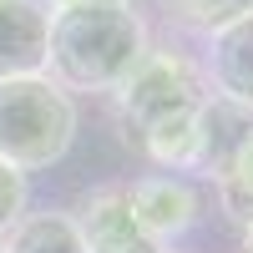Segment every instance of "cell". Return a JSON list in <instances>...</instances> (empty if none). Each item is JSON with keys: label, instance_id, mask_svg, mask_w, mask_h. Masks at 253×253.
Returning a JSON list of instances; mask_svg holds the SVG:
<instances>
[{"label": "cell", "instance_id": "cell-1", "mask_svg": "<svg viewBox=\"0 0 253 253\" xmlns=\"http://www.w3.org/2000/svg\"><path fill=\"white\" fill-rule=\"evenodd\" d=\"M117 122L137 152L162 172H198L213 162V96L198 61L182 51H147L112 91Z\"/></svg>", "mask_w": 253, "mask_h": 253}, {"label": "cell", "instance_id": "cell-2", "mask_svg": "<svg viewBox=\"0 0 253 253\" xmlns=\"http://www.w3.org/2000/svg\"><path fill=\"white\" fill-rule=\"evenodd\" d=\"M46 76L61 91H91L112 96L132 66L152 51L147 20L132 5H61L46 10Z\"/></svg>", "mask_w": 253, "mask_h": 253}, {"label": "cell", "instance_id": "cell-3", "mask_svg": "<svg viewBox=\"0 0 253 253\" xmlns=\"http://www.w3.org/2000/svg\"><path fill=\"white\" fill-rule=\"evenodd\" d=\"M76 96H66L51 76H10L0 81V162L15 172H41L71 152L76 142Z\"/></svg>", "mask_w": 253, "mask_h": 253}, {"label": "cell", "instance_id": "cell-4", "mask_svg": "<svg viewBox=\"0 0 253 253\" xmlns=\"http://www.w3.org/2000/svg\"><path fill=\"white\" fill-rule=\"evenodd\" d=\"M126 208L137 218V233L147 243L167 248L172 238H182L203 218V193L177 172H147V177H137L126 187Z\"/></svg>", "mask_w": 253, "mask_h": 253}, {"label": "cell", "instance_id": "cell-5", "mask_svg": "<svg viewBox=\"0 0 253 253\" xmlns=\"http://www.w3.org/2000/svg\"><path fill=\"white\" fill-rule=\"evenodd\" d=\"M198 71H203L213 101L238 107V112H253V10L238 15L233 26H223V31L208 36Z\"/></svg>", "mask_w": 253, "mask_h": 253}, {"label": "cell", "instance_id": "cell-6", "mask_svg": "<svg viewBox=\"0 0 253 253\" xmlns=\"http://www.w3.org/2000/svg\"><path fill=\"white\" fill-rule=\"evenodd\" d=\"M46 31L51 15L41 0H0V81L46 76Z\"/></svg>", "mask_w": 253, "mask_h": 253}, {"label": "cell", "instance_id": "cell-7", "mask_svg": "<svg viewBox=\"0 0 253 253\" xmlns=\"http://www.w3.org/2000/svg\"><path fill=\"white\" fill-rule=\"evenodd\" d=\"M213 187H218L228 223L243 238H253V126L233 137V147L223 157H213Z\"/></svg>", "mask_w": 253, "mask_h": 253}, {"label": "cell", "instance_id": "cell-8", "mask_svg": "<svg viewBox=\"0 0 253 253\" xmlns=\"http://www.w3.org/2000/svg\"><path fill=\"white\" fill-rule=\"evenodd\" d=\"M71 218H76V228H81V238H86V248L142 238L132 208H126V187H96V193H86Z\"/></svg>", "mask_w": 253, "mask_h": 253}, {"label": "cell", "instance_id": "cell-9", "mask_svg": "<svg viewBox=\"0 0 253 253\" xmlns=\"http://www.w3.org/2000/svg\"><path fill=\"white\" fill-rule=\"evenodd\" d=\"M5 253H86V238L71 213H26L5 238Z\"/></svg>", "mask_w": 253, "mask_h": 253}, {"label": "cell", "instance_id": "cell-10", "mask_svg": "<svg viewBox=\"0 0 253 253\" xmlns=\"http://www.w3.org/2000/svg\"><path fill=\"white\" fill-rule=\"evenodd\" d=\"M157 5H162V15L172 20V26H182V31L208 41L213 31H223V26H233L238 15H248L253 0H157Z\"/></svg>", "mask_w": 253, "mask_h": 253}, {"label": "cell", "instance_id": "cell-11", "mask_svg": "<svg viewBox=\"0 0 253 253\" xmlns=\"http://www.w3.org/2000/svg\"><path fill=\"white\" fill-rule=\"evenodd\" d=\"M26 203H31V182L26 172H15L10 162H0V238L26 218Z\"/></svg>", "mask_w": 253, "mask_h": 253}, {"label": "cell", "instance_id": "cell-12", "mask_svg": "<svg viewBox=\"0 0 253 253\" xmlns=\"http://www.w3.org/2000/svg\"><path fill=\"white\" fill-rule=\"evenodd\" d=\"M86 253H167V248L147 243V238H126V243H101V248H86Z\"/></svg>", "mask_w": 253, "mask_h": 253}, {"label": "cell", "instance_id": "cell-13", "mask_svg": "<svg viewBox=\"0 0 253 253\" xmlns=\"http://www.w3.org/2000/svg\"><path fill=\"white\" fill-rule=\"evenodd\" d=\"M46 10H61V5H132V0H41Z\"/></svg>", "mask_w": 253, "mask_h": 253}, {"label": "cell", "instance_id": "cell-14", "mask_svg": "<svg viewBox=\"0 0 253 253\" xmlns=\"http://www.w3.org/2000/svg\"><path fill=\"white\" fill-rule=\"evenodd\" d=\"M248 253H253V238H248Z\"/></svg>", "mask_w": 253, "mask_h": 253}, {"label": "cell", "instance_id": "cell-15", "mask_svg": "<svg viewBox=\"0 0 253 253\" xmlns=\"http://www.w3.org/2000/svg\"><path fill=\"white\" fill-rule=\"evenodd\" d=\"M0 253H5V248H0Z\"/></svg>", "mask_w": 253, "mask_h": 253}]
</instances>
